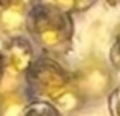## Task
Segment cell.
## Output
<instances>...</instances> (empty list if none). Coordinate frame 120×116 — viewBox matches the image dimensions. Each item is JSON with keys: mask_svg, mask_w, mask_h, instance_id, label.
I'll use <instances>...</instances> for the list:
<instances>
[{"mask_svg": "<svg viewBox=\"0 0 120 116\" xmlns=\"http://www.w3.org/2000/svg\"><path fill=\"white\" fill-rule=\"evenodd\" d=\"M53 7L60 9L62 12L72 14V12H84L91 9L98 0H52Z\"/></svg>", "mask_w": 120, "mask_h": 116, "instance_id": "52a82bcc", "label": "cell"}, {"mask_svg": "<svg viewBox=\"0 0 120 116\" xmlns=\"http://www.w3.org/2000/svg\"><path fill=\"white\" fill-rule=\"evenodd\" d=\"M40 0H0V9L7 10H15V12H22L28 9L36 7Z\"/></svg>", "mask_w": 120, "mask_h": 116, "instance_id": "9c48e42d", "label": "cell"}, {"mask_svg": "<svg viewBox=\"0 0 120 116\" xmlns=\"http://www.w3.org/2000/svg\"><path fill=\"white\" fill-rule=\"evenodd\" d=\"M24 108V97L14 87L0 89V116H19Z\"/></svg>", "mask_w": 120, "mask_h": 116, "instance_id": "5b68a950", "label": "cell"}, {"mask_svg": "<svg viewBox=\"0 0 120 116\" xmlns=\"http://www.w3.org/2000/svg\"><path fill=\"white\" fill-rule=\"evenodd\" d=\"M110 65L120 72V32L117 34V39L113 41L110 48Z\"/></svg>", "mask_w": 120, "mask_h": 116, "instance_id": "8fae6325", "label": "cell"}, {"mask_svg": "<svg viewBox=\"0 0 120 116\" xmlns=\"http://www.w3.org/2000/svg\"><path fill=\"white\" fill-rule=\"evenodd\" d=\"M26 27L45 49L64 53L70 46L74 26L67 12L53 5H36L26 19Z\"/></svg>", "mask_w": 120, "mask_h": 116, "instance_id": "6da1fadb", "label": "cell"}, {"mask_svg": "<svg viewBox=\"0 0 120 116\" xmlns=\"http://www.w3.org/2000/svg\"><path fill=\"white\" fill-rule=\"evenodd\" d=\"M19 116H62V114L53 104L45 102V101H38V102H33L29 106H26Z\"/></svg>", "mask_w": 120, "mask_h": 116, "instance_id": "ba28073f", "label": "cell"}, {"mask_svg": "<svg viewBox=\"0 0 120 116\" xmlns=\"http://www.w3.org/2000/svg\"><path fill=\"white\" fill-rule=\"evenodd\" d=\"M4 62V77L5 79H17L28 72L33 63V49L29 43L22 38H14L2 53Z\"/></svg>", "mask_w": 120, "mask_h": 116, "instance_id": "277c9868", "label": "cell"}, {"mask_svg": "<svg viewBox=\"0 0 120 116\" xmlns=\"http://www.w3.org/2000/svg\"><path fill=\"white\" fill-rule=\"evenodd\" d=\"M26 26L24 14L15 10L0 9V34H12Z\"/></svg>", "mask_w": 120, "mask_h": 116, "instance_id": "8992f818", "label": "cell"}, {"mask_svg": "<svg viewBox=\"0 0 120 116\" xmlns=\"http://www.w3.org/2000/svg\"><path fill=\"white\" fill-rule=\"evenodd\" d=\"M72 85L82 101H100L115 89V77L106 62L101 58H89L77 70Z\"/></svg>", "mask_w": 120, "mask_h": 116, "instance_id": "3957f363", "label": "cell"}, {"mask_svg": "<svg viewBox=\"0 0 120 116\" xmlns=\"http://www.w3.org/2000/svg\"><path fill=\"white\" fill-rule=\"evenodd\" d=\"M106 2H110V4H117V2H120V0H106Z\"/></svg>", "mask_w": 120, "mask_h": 116, "instance_id": "4fadbf2b", "label": "cell"}, {"mask_svg": "<svg viewBox=\"0 0 120 116\" xmlns=\"http://www.w3.org/2000/svg\"><path fill=\"white\" fill-rule=\"evenodd\" d=\"M4 79V62H2V53H0V82Z\"/></svg>", "mask_w": 120, "mask_h": 116, "instance_id": "7c38bea8", "label": "cell"}, {"mask_svg": "<svg viewBox=\"0 0 120 116\" xmlns=\"http://www.w3.org/2000/svg\"><path fill=\"white\" fill-rule=\"evenodd\" d=\"M26 82L34 96L50 101V104H55L74 87L69 74L50 58L33 60L26 72Z\"/></svg>", "mask_w": 120, "mask_h": 116, "instance_id": "7a4b0ae2", "label": "cell"}, {"mask_svg": "<svg viewBox=\"0 0 120 116\" xmlns=\"http://www.w3.org/2000/svg\"><path fill=\"white\" fill-rule=\"evenodd\" d=\"M108 108L112 116H120V85L115 87L108 96Z\"/></svg>", "mask_w": 120, "mask_h": 116, "instance_id": "30bf717a", "label": "cell"}]
</instances>
